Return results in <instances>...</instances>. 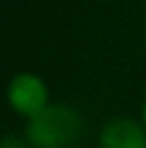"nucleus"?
I'll list each match as a JSON object with an SVG mask.
<instances>
[{"label":"nucleus","mask_w":146,"mask_h":148,"mask_svg":"<svg viewBox=\"0 0 146 148\" xmlns=\"http://www.w3.org/2000/svg\"><path fill=\"white\" fill-rule=\"evenodd\" d=\"M82 135V116L73 108L49 103L28 118L26 140L32 148H73Z\"/></svg>","instance_id":"obj_1"},{"label":"nucleus","mask_w":146,"mask_h":148,"mask_svg":"<svg viewBox=\"0 0 146 148\" xmlns=\"http://www.w3.org/2000/svg\"><path fill=\"white\" fill-rule=\"evenodd\" d=\"M9 105L17 114L32 118L39 112H43L49 105V92L45 82L34 73H19L15 75L7 90Z\"/></svg>","instance_id":"obj_2"},{"label":"nucleus","mask_w":146,"mask_h":148,"mask_svg":"<svg viewBox=\"0 0 146 148\" xmlns=\"http://www.w3.org/2000/svg\"><path fill=\"white\" fill-rule=\"evenodd\" d=\"M99 148H146V127L131 118H114L103 127Z\"/></svg>","instance_id":"obj_3"},{"label":"nucleus","mask_w":146,"mask_h":148,"mask_svg":"<svg viewBox=\"0 0 146 148\" xmlns=\"http://www.w3.org/2000/svg\"><path fill=\"white\" fill-rule=\"evenodd\" d=\"M142 120H144V127H146V101H144V108H142Z\"/></svg>","instance_id":"obj_4"}]
</instances>
